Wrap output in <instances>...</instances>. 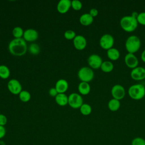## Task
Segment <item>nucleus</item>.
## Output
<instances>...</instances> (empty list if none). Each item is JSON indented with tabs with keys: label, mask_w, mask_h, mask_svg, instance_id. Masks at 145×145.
Instances as JSON below:
<instances>
[{
	"label": "nucleus",
	"mask_w": 145,
	"mask_h": 145,
	"mask_svg": "<svg viewBox=\"0 0 145 145\" xmlns=\"http://www.w3.org/2000/svg\"><path fill=\"white\" fill-rule=\"evenodd\" d=\"M8 50L14 56H22L25 54L27 50V45L23 38L14 39L8 44Z\"/></svg>",
	"instance_id": "nucleus-1"
},
{
	"label": "nucleus",
	"mask_w": 145,
	"mask_h": 145,
	"mask_svg": "<svg viewBox=\"0 0 145 145\" xmlns=\"http://www.w3.org/2000/svg\"><path fill=\"white\" fill-rule=\"evenodd\" d=\"M120 24L121 27L126 32H130L135 30L138 27V23L137 18L131 15H126L121 18Z\"/></svg>",
	"instance_id": "nucleus-2"
},
{
	"label": "nucleus",
	"mask_w": 145,
	"mask_h": 145,
	"mask_svg": "<svg viewBox=\"0 0 145 145\" xmlns=\"http://www.w3.org/2000/svg\"><path fill=\"white\" fill-rule=\"evenodd\" d=\"M141 41L136 35L129 36L125 41V48L128 53L134 54L138 52L140 48Z\"/></svg>",
	"instance_id": "nucleus-3"
},
{
	"label": "nucleus",
	"mask_w": 145,
	"mask_h": 145,
	"mask_svg": "<svg viewBox=\"0 0 145 145\" xmlns=\"http://www.w3.org/2000/svg\"><path fill=\"white\" fill-rule=\"evenodd\" d=\"M129 96L134 100H140L145 96V87L142 84H135L128 89Z\"/></svg>",
	"instance_id": "nucleus-4"
},
{
	"label": "nucleus",
	"mask_w": 145,
	"mask_h": 145,
	"mask_svg": "<svg viewBox=\"0 0 145 145\" xmlns=\"http://www.w3.org/2000/svg\"><path fill=\"white\" fill-rule=\"evenodd\" d=\"M78 76L82 82L88 83L93 79L94 72L90 67H82L78 72Z\"/></svg>",
	"instance_id": "nucleus-5"
},
{
	"label": "nucleus",
	"mask_w": 145,
	"mask_h": 145,
	"mask_svg": "<svg viewBox=\"0 0 145 145\" xmlns=\"http://www.w3.org/2000/svg\"><path fill=\"white\" fill-rule=\"evenodd\" d=\"M114 43V39L113 36L109 33H105L102 35L99 40L100 46L105 50H108L113 48Z\"/></svg>",
	"instance_id": "nucleus-6"
},
{
	"label": "nucleus",
	"mask_w": 145,
	"mask_h": 145,
	"mask_svg": "<svg viewBox=\"0 0 145 145\" xmlns=\"http://www.w3.org/2000/svg\"><path fill=\"white\" fill-rule=\"evenodd\" d=\"M68 104L74 109L80 108L83 104V100L81 95L77 93H72L68 97Z\"/></svg>",
	"instance_id": "nucleus-7"
},
{
	"label": "nucleus",
	"mask_w": 145,
	"mask_h": 145,
	"mask_svg": "<svg viewBox=\"0 0 145 145\" xmlns=\"http://www.w3.org/2000/svg\"><path fill=\"white\" fill-rule=\"evenodd\" d=\"M125 89L121 84H115L111 89V95L113 98L120 100L125 96Z\"/></svg>",
	"instance_id": "nucleus-8"
},
{
	"label": "nucleus",
	"mask_w": 145,
	"mask_h": 145,
	"mask_svg": "<svg viewBox=\"0 0 145 145\" xmlns=\"http://www.w3.org/2000/svg\"><path fill=\"white\" fill-rule=\"evenodd\" d=\"M7 88L9 91L14 95H19L22 91L20 83L15 79H12L7 83Z\"/></svg>",
	"instance_id": "nucleus-9"
},
{
	"label": "nucleus",
	"mask_w": 145,
	"mask_h": 145,
	"mask_svg": "<svg viewBox=\"0 0 145 145\" xmlns=\"http://www.w3.org/2000/svg\"><path fill=\"white\" fill-rule=\"evenodd\" d=\"M103 62L102 58L97 54H92L88 58V65L93 69H98L100 68Z\"/></svg>",
	"instance_id": "nucleus-10"
},
{
	"label": "nucleus",
	"mask_w": 145,
	"mask_h": 145,
	"mask_svg": "<svg viewBox=\"0 0 145 145\" xmlns=\"http://www.w3.org/2000/svg\"><path fill=\"white\" fill-rule=\"evenodd\" d=\"M130 76L135 80L145 79V68L141 66H137L133 69L130 72Z\"/></svg>",
	"instance_id": "nucleus-11"
},
{
	"label": "nucleus",
	"mask_w": 145,
	"mask_h": 145,
	"mask_svg": "<svg viewBox=\"0 0 145 145\" xmlns=\"http://www.w3.org/2000/svg\"><path fill=\"white\" fill-rule=\"evenodd\" d=\"M124 61L126 65L132 69L137 67L139 63L138 59L136 56L134 54L130 53H128L125 55Z\"/></svg>",
	"instance_id": "nucleus-12"
},
{
	"label": "nucleus",
	"mask_w": 145,
	"mask_h": 145,
	"mask_svg": "<svg viewBox=\"0 0 145 145\" xmlns=\"http://www.w3.org/2000/svg\"><path fill=\"white\" fill-rule=\"evenodd\" d=\"M74 47L79 50L84 49L87 45V40L82 35H76L73 39Z\"/></svg>",
	"instance_id": "nucleus-13"
},
{
	"label": "nucleus",
	"mask_w": 145,
	"mask_h": 145,
	"mask_svg": "<svg viewBox=\"0 0 145 145\" xmlns=\"http://www.w3.org/2000/svg\"><path fill=\"white\" fill-rule=\"evenodd\" d=\"M39 37V33L37 31L34 29H27L24 31L23 39L25 41L32 42L37 39Z\"/></svg>",
	"instance_id": "nucleus-14"
},
{
	"label": "nucleus",
	"mask_w": 145,
	"mask_h": 145,
	"mask_svg": "<svg viewBox=\"0 0 145 145\" xmlns=\"http://www.w3.org/2000/svg\"><path fill=\"white\" fill-rule=\"evenodd\" d=\"M71 7V1L70 0H60L57 6L58 11L61 14H65L68 11Z\"/></svg>",
	"instance_id": "nucleus-15"
},
{
	"label": "nucleus",
	"mask_w": 145,
	"mask_h": 145,
	"mask_svg": "<svg viewBox=\"0 0 145 145\" xmlns=\"http://www.w3.org/2000/svg\"><path fill=\"white\" fill-rule=\"evenodd\" d=\"M69 84L66 80L63 79H59L57 81L55 88L58 93H64L68 89Z\"/></svg>",
	"instance_id": "nucleus-16"
},
{
	"label": "nucleus",
	"mask_w": 145,
	"mask_h": 145,
	"mask_svg": "<svg viewBox=\"0 0 145 145\" xmlns=\"http://www.w3.org/2000/svg\"><path fill=\"white\" fill-rule=\"evenodd\" d=\"M93 18L89 13H84L82 14L80 18L79 22L83 25H89L92 23Z\"/></svg>",
	"instance_id": "nucleus-17"
},
{
	"label": "nucleus",
	"mask_w": 145,
	"mask_h": 145,
	"mask_svg": "<svg viewBox=\"0 0 145 145\" xmlns=\"http://www.w3.org/2000/svg\"><path fill=\"white\" fill-rule=\"evenodd\" d=\"M108 57L112 61L117 60L120 56V51L116 48H112L106 51Z\"/></svg>",
	"instance_id": "nucleus-18"
},
{
	"label": "nucleus",
	"mask_w": 145,
	"mask_h": 145,
	"mask_svg": "<svg viewBox=\"0 0 145 145\" xmlns=\"http://www.w3.org/2000/svg\"><path fill=\"white\" fill-rule=\"evenodd\" d=\"M78 91L83 95L88 94L91 91V87L88 83L81 82L78 85Z\"/></svg>",
	"instance_id": "nucleus-19"
},
{
	"label": "nucleus",
	"mask_w": 145,
	"mask_h": 145,
	"mask_svg": "<svg viewBox=\"0 0 145 145\" xmlns=\"http://www.w3.org/2000/svg\"><path fill=\"white\" fill-rule=\"evenodd\" d=\"M121 106V103L120 100L116 99H111L108 103V107L109 109L112 112H116L118 110Z\"/></svg>",
	"instance_id": "nucleus-20"
},
{
	"label": "nucleus",
	"mask_w": 145,
	"mask_h": 145,
	"mask_svg": "<svg viewBox=\"0 0 145 145\" xmlns=\"http://www.w3.org/2000/svg\"><path fill=\"white\" fill-rule=\"evenodd\" d=\"M55 100L60 106H65L68 104V97L65 93H58L55 97Z\"/></svg>",
	"instance_id": "nucleus-21"
},
{
	"label": "nucleus",
	"mask_w": 145,
	"mask_h": 145,
	"mask_svg": "<svg viewBox=\"0 0 145 145\" xmlns=\"http://www.w3.org/2000/svg\"><path fill=\"white\" fill-rule=\"evenodd\" d=\"M100 69L104 72H110L113 70L114 65L109 61H105L103 62Z\"/></svg>",
	"instance_id": "nucleus-22"
},
{
	"label": "nucleus",
	"mask_w": 145,
	"mask_h": 145,
	"mask_svg": "<svg viewBox=\"0 0 145 145\" xmlns=\"http://www.w3.org/2000/svg\"><path fill=\"white\" fill-rule=\"evenodd\" d=\"M10 75V71L6 65H0V78L5 79L8 78Z\"/></svg>",
	"instance_id": "nucleus-23"
},
{
	"label": "nucleus",
	"mask_w": 145,
	"mask_h": 145,
	"mask_svg": "<svg viewBox=\"0 0 145 145\" xmlns=\"http://www.w3.org/2000/svg\"><path fill=\"white\" fill-rule=\"evenodd\" d=\"M80 111L83 115L88 116L91 113L92 107L88 104L83 103L80 107Z\"/></svg>",
	"instance_id": "nucleus-24"
},
{
	"label": "nucleus",
	"mask_w": 145,
	"mask_h": 145,
	"mask_svg": "<svg viewBox=\"0 0 145 145\" xmlns=\"http://www.w3.org/2000/svg\"><path fill=\"white\" fill-rule=\"evenodd\" d=\"M19 97L22 101L28 102L31 99V94L28 91L23 90L19 94Z\"/></svg>",
	"instance_id": "nucleus-25"
},
{
	"label": "nucleus",
	"mask_w": 145,
	"mask_h": 145,
	"mask_svg": "<svg viewBox=\"0 0 145 145\" xmlns=\"http://www.w3.org/2000/svg\"><path fill=\"white\" fill-rule=\"evenodd\" d=\"M24 31L20 27H15L12 30V35L15 39L22 38L23 36Z\"/></svg>",
	"instance_id": "nucleus-26"
},
{
	"label": "nucleus",
	"mask_w": 145,
	"mask_h": 145,
	"mask_svg": "<svg viewBox=\"0 0 145 145\" xmlns=\"http://www.w3.org/2000/svg\"><path fill=\"white\" fill-rule=\"evenodd\" d=\"M29 50L31 54L33 55H37L40 53V48L37 44L32 43L29 47Z\"/></svg>",
	"instance_id": "nucleus-27"
},
{
	"label": "nucleus",
	"mask_w": 145,
	"mask_h": 145,
	"mask_svg": "<svg viewBox=\"0 0 145 145\" xmlns=\"http://www.w3.org/2000/svg\"><path fill=\"white\" fill-rule=\"evenodd\" d=\"M131 145H145V139L142 137L134 138L131 143Z\"/></svg>",
	"instance_id": "nucleus-28"
},
{
	"label": "nucleus",
	"mask_w": 145,
	"mask_h": 145,
	"mask_svg": "<svg viewBox=\"0 0 145 145\" xmlns=\"http://www.w3.org/2000/svg\"><path fill=\"white\" fill-rule=\"evenodd\" d=\"M71 7L75 10H80L82 7V3L80 1L73 0L71 1Z\"/></svg>",
	"instance_id": "nucleus-29"
},
{
	"label": "nucleus",
	"mask_w": 145,
	"mask_h": 145,
	"mask_svg": "<svg viewBox=\"0 0 145 145\" xmlns=\"http://www.w3.org/2000/svg\"><path fill=\"white\" fill-rule=\"evenodd\" d=\"M76 36L75 32L72 30H67L64 33V36L67 40L74 39Z\"/></svg>",
	"instance_id": "nucleus-30"
},
{
	"label": "nucleus",
	"mask_w": 145,
	"mask_h": 145,
	"mask_svg": "<svg viewBox=\"0 0 145 145\" xmlns=\"http://www.w3.org/2000/svg\"><path fill=\"white\" fill-rule=\"evenodd\" d=\"M137 19L138 24L145 25V12H141L138 13Z\"/></svg>",
	"instance_id": "nucleus-31"
},
{
	"label": "nucleus",
	"mask_w": 145,
	"mask_h": 145,
	"mask_svg": "<svg viewBox=\"0 0 145 145\" xmlns=\"http://www.w3.org/2000/svg\"><path fill=\"white\" fill-rule=\"evenodd\" d=\"M7 122V118L4 114H0V125L4 126Z\"/></svg>",
	"instance_id": "nucleus-32"
},
{
	"label": "nucleus",
	"mask_w": 145,
	"mask_h": 145,
	"mask_svg": "<svg viewBox=\"0 0 145 145\" xmlns=\"http://www.w3.org/2000/svg\"><path fill=\"white\" fill-rule=\"evenodd\" d=\"M58 92L57 91L56 89L54 88H51L49 91V94L50 96L56 97L58 95Z\"/></svg>",
	"instance_id": "nucleus-33"
},
{
	"label": "nucleus",
	"mask_w": 145,
	"mask_h": 145,
	"mask_svg": "<svg viewBox=\"0 0 145 145\" xmlns=\"http://www.w3.org/2000/svg\"><path fill=\"white\" fill-rule=\"evenodd\" d=\"M6 133V130L5 127L3 126L0 125V139L3 138L5 136Z\"/></svg>",
	"instance_id": "nucleus-34"
},
{
	"label": "nucleus",
	"mask_w": 145,
	"mask_h": 145,
	"mask_svg": "<svg viewBox=\"0 0 145 145\" xmlns=\"http://www.w3.org/2000/svg\"><path fill=\"white\" fill-rule=\"evenodd\" d=\"M98 13H99L98 10H97L96 8H91V9L90 10V11H89V14L93 18L96 16L98 15Z\"/></svg>",
	"instance_id": "nucleus-35"
},
{
	"label": "nucleus",
	"mask_w": 145,
	"mask_h": 145,
	"mask_svg": "<svg viewBox=\"0 0 145 145\" xmlns=\"http://www.w3.org/2000/svg\"><path fill=\"white\" fill-rule=\"evenodd\" d=\"M140 57H141L142 60L143 62H145V49L143 50V51L142 52V54H141Z\"/></svg>",
	"instance_id": "nucleus-36"
},
{
	"label": "nucleus",
	"mask_w": 145,
	"mask_h": 145,
	"mask_svg": "<svg viewBox=\"0 0 145 145\" xmlns=\"http://www.w3.org/2000/svg\"><path fill=\"white\" fill-rule=\"evenodd\" d=\"M131 15L132 16L135 18H137V16H138V13L137 12H136V11H134V12H133L131 13Z\"/></svg>",
	"instance_id": "nucleus-37"
}]
</instances>
